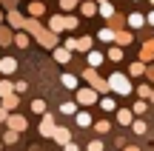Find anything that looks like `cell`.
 Returning <instances> with one entry per match:
<instances>
[{
	"label": "cell",
	"mask_w": 154,
	"mask_h": 151,
	"mask_svg": "<svg viewBox=\"0 0 154 151\" xmlns=\"http://www.w3.org/2000/svg\"><path fill=\"white\" fill-rule=\"evenodd\" d=\"M146 80H151V83H154V66L146 68Z\"/></svg>",
	"instance_id": "obj_43"
},
{
	"label": "cell",
	"mask_w": 154,
	"mask_h": 151,
	"mask_svg": "<svg viewBox=\"0 0 154 151\" xmlns=\"http://www.w3.org/2000/svg\"><path fill=\"white\" fill-rule=\"evenodd\" d=\"M140 60H143V63L154 60V37H151V40H146V43H143V49H140Z\"/></svg>",
	"instance_id": "obj_8"
},
{
	"label": "cell",
	"mask_w": 154,
	"mask_h": 151,
	"mask_svg": "<svg viewBox=\"0 0 154 151\" xmlns=\"http://www.w3.org/2000/svg\"><path fill=\"white\" fill-rule=\"evenodd\" d=\"M32 111L34 114H46V103L43 100H32Z\"/></svg>",
	"instance_id": "obj_34"
},
{
	"label": "cell",
	"mask_w": 154,
	"mask_h": 151,
	"mask_svg": "<svg viewBox=\"0 0 154 151\" xmlns=\"http://www.w3.org/2000/svg\"><path fill=\"white\" fill-rule=\"evenodd\" d=\"M77 3H80V0H60V9H63V11H72Z\"/></svg>",
	"instance_id": "obj_38"
},
{
	"label": "cell",
	"mask_w": 154,
	"mask_h": 151,
	"mask_svg": "<svg viewBox=\"0 0 154 151\" xmlns=\"http://www.w3.org/2000/svg\"><path fill=\"white\" fill-rule=\"evenodd\" d=\"M134 117H137L134 108H120V111H117V123H120V125H131Z\"/></svg>",
	"instance_id": "obj_7"
},
{
	"label": "cell",
	"mask_w": 154,
	"mask_h": 151,
	"mask_svg": "<svg viewBox=\"0 0 154 151\" xmlns=\"http://www.w3.org/2000/svg\"><path fill=\"white\" fill-rule=\"evenodd\" d=\"M0 23H3V11H0Z\"/></svg>",
	"instance_id": "obj_47"
},
{
	"label": "cell",
	"mask_w": 154,
	"mask_h": 151,
	"mask_svg": "<svg viewBox=\"0 0 154 151\" xmlns=\"http://www.w3.org/2000/svg\"><path fill=\"white\" fill-rule=\"evenodd\" d=\"M23 29H26V32H32V34H34V37H37V34H40V32H43V26H40V23H37V20H26V23H23Z\"/></svg>",
	"instance_id": "obj_21"
},
{
	"label": "cell",
	"mask_w": 154,
	"mask_h": 151,
	"mask_svg": "<svg viewBox=\"0 0 154 151\" xmlns=\"http://www.w3.org/2000/svg\"><path fill=\"white\" fill-rule=\"evenodd\" d=\"M151 103H154V91H151Z\"/></svg>",
	"instance_id": "obj_48"
},
{
	"label": "cell",
	"mask_w": 154,
	"mask_h": 151,
	"mask_svg": "<svg viewBox=\"0 0 154 151\" xmlns=\"http://www.w3.org/2000/svg\"><path fill=\"white\" fill-rule=\"evenodd\" d=\"M66 29H69V32H74V29H77V17H72V14L66 17Z\"/></svg>",
	"instance_id": "obj_40"
},
{
	"label": "cell",
	"mask_w": 154,
	"mask_h": 151,
	"mask_svg": "<svg viewBox=\"0 0 154 151\" xmlns=\"http://www.w3.org/2000/svg\"><path fill=\"white\" fill-rule=\"evenodd\" d=\"M6 120H9V108L0 106V123H6Z\"/></svg>",
	"instance_id": "obj_42"
},
{
	"label": "cell",
	"mask_w": 154,
	"mask_h": 151,
	"mask_svg": "<svg viewBox=\"0 0 154 151\" xmlns=\"http://www.w3.org/2000/svg\"><path fill=\"white\" fill-rule=\"evenodd\" d=\"M97 106H103V108H106V111H114V108H117V103H114V100H111V97H103V100H100V103H97Z\"/></svg>",
	"instance_id": "obj_33"
},
{
	"label": "cell",
	"mask_w": 154,
	"mask_h": 151,
	"mask_svg": "<svg viewBox=\"0 0 154 151\" xmlns=\"http://www.w3.org/2000/svg\"><path fill=\"white\" fill-rule=\"evenodd\" d=\"M83 80H88V86H91V89H97V91H109V89H111V83L100 77L94 66H88L86 71H83Z\"/></svg>",
	"instance_id": "obj_1"
},
{
	"label": "cell",
	"mask_w": 154,
	"mask_h": 151,
	"mask_svg": "<svg viewBox=\"0 0 154 151\" xmlns=\"http://www.w3.org/2000/svg\"><path fill=\"white\" fill-rule=\"evenodd\" d=\"M54 60L57 63H69V60H72V49H69V46H66V49H57V46H54Z\"/></svg>",
	"instance_id": "obj_13"
},
{
	"label": "cell",
	"mask_w": 154,
	"mask_h": 151,
	"mask_svg": "<svg viewBox=\"0 0 154 151\" xmlns=\"http://www.w3.org/2000/svg\"><path fill=\"white\" fill-rule=\"evenodd\" d=\"M3 106L9 108V111H14V108L20 106V97H17V94H9V97H3Z\"/></svg>",
	"instance_id": "obj_22"
},
{
	"label": "cell",
	"mask_w": 154,
	"mask_h": 151,
	"mask_svg": "<svg viewBox=\"0 0 154 151\" xmlns=\"http://www.w3.org/2000/svg\"><path fill=\"white\" fill-rule=\"evenodd\" d=\"M97 3H106V0H97Z\"/></svg>",
	"instance_id": "obj_49"
},
{
	"label": "cell",
	"mask_w": 154,
	"mask_h": 151,
	"mask_svg": "<svg viewBox=\"0 0 154 151\" xmlns=\"http://www.w3.org/2000/svg\"><path fill=\"white\" fill-rule=\"evenodd\" d=\"M9 94H14L11 91V83L9 80H0V97H9Z\"/></svg>",
	"instance_id": "obj_32"
},
{
	"label": "cell",
	"mask_w": 154,
	"mask_h": 151,
	"mask_svg": "<svg viewBox=\"0 0 154 151\" xmlns=\"http://www.w3.org/2000/svg\"><path fill=\"white\" fill-rule=\"evenodd\" d=\"M94 128H97L100 134H106V131L111 128V123H109V120H97V123H94Z\"/></svg>",
	"instance_id": "obj_35"
},
{
	"label": "cell",
	"mask_w": 154,
	"mask_h": 151,
	"mask_svg": "<svg viewBox=\"0 0 154 151\" xmlns=\"http://www.w3.org/2000/svg\"><path fill=\"white\" fill-rule=\"evenodd\" d=\"M109 60H114V63L123 60V46H120V43H114V46L109 49Z\"/></svg>",
	"instance_id": "obj_18"
},
{
	"label": "cell",
	"mask_w": 154,
	"mask_h": 151,
	"mask_svg": "<svg viewBox=\"0 0 154 151\" xmlns=\"http://www.w3.org/2000/svg\"><path fill=\"white\" fill-rule=\"evenodd\" d=\"M51 140H54L57 146H66V143H72V131H69V128H60V125H57V128H54V137H51Z\"/></svg>",
	"instance_id": "obj_6"
},
{
	"label": "cell",
	"mask_w": 154,
	"mask_h": 151,
	"mask_svg": "<svg viewBox=\"0 0 154 151\" xmlns=\"http://www.w3.org/2000/svg\"><path fill=\"white\" fill-rule=\"evenodd\" d=\"M86 148H88V151H103L106 146H103V140H91V143H88Z\"/></svg>",
	"instance_id": "obj_39"
},
{
	"label": "cell",
	"mask_w": 154,
	"mask_h": 151,
	"mask_svg": "<svg viewBox=\"0 0 154 151\" xmlns=\"http://www.w3.org/2000/svg\"><path fill=\"white\" fill-rule=\"evenodd\" d=\"M131 128H134V134H146V131H149V123H146V120H134Z\"/></svg>",
	"instance_id": "obj_25"
},
{
	"label": "cell",
	"mask_w": 154,
	"mask_h": 151,
	"mask_svg": "<svg viewBox=\"0 0 154 151\" xmlns=\"http://www.w3.org/2000/svg\"><path fill=\"white\" fill-rule=\"evenodd\" d=\"M131 108H134V114H137V117H143V114H146V111H149V103H146V97H140V100H137V103H134V106H131Z\"/></svg>",
	"instance_id": "obj_20"
},
{
	"label": "cell",
	"mask_w": 154,
	"mask_h": 151,
	"mask_svg": "<svg viewBox=\"0 0 154 151\" xmlns=\"http://www.w3.org/2000/svg\"><path fill=\"white\" fill-rule=\"evenodd\" d=\"M6 20H9V23H11L14 29H23V23H26V20H23L20 14H17V11H9V14H6Z\"/></svg>",
	"instance_id": "obj_23"
},
{
	"label": "cell",
	"mask_w": 154,
	"mask_h": 151,
	"mask_svg": "<svg viewBox=\"0 0 154 151\" xmlns=\"http://www.w3.org/2000/svg\"><path fill=\"white\" fill-rule=\"evenodd\" d=\"M146 20H149V17H143L140 11H131V14H128V26H131V29H140Z\"/></svg>",
	"instance_id": "obj_15"
},
{
	"label": "cell",
	"mask_w": 154,
	"mask_h": 151,
	"mask_svg": "<svg viewBox=\"0 0 154 151\" xmlns=\"http://www.w3.org/2000/svg\"><path fill=\"white\" fill-rule=\"evenodd\" d=\"M86 57H88V66H94V68L103 63V51H86Z\"/></svg>",
	"instance_id": "obj_19"
},
{
	"label": "cell",
	"mask_w": 154,
	"mask_h": 151,
	"mask_svg": "<svg viewBox=\"0 0 154 151\" xmlns=\"http://www.w3.org/2000/svg\"><path fill=\"white\" fill-rule=\"evenodd\" d=\"M6 125H9V128H14V131H26V128H29L26 117H20V114H9V120H6Z\"/></svg>",
	"instance_id": "obj_5"
},
{
	"label": "cell",
	"mask_w": 154,
	"mask_h": 151,
	"mask_svg": "<svg viewBox=\"0 0 154 151\" xmlns=\"http://www.w3.org/2000/svg\"><path fill=\"white\" fill-rule=\"evenodd\" d=\"M26 11H29V14H32V17H43V11H46V6L40 3V0H32V3L26 6Z\"/></svg>",
	"instance_id": "obj_11"
},
{
	"label": "cell",
	"mask_w": 154,
	"mask_h": 151,
	"mask_svg": "<svg viewBox=\"0 0 154 151\" xmlns=\"http://www.w3.org/2000/svg\"><path fill=\"white\" fill-rule=\"evenodd\" d=\"M149 3H151V6H154V0H149Z\"/></svg>",
	"instance_id": "obj_50"
},
{
	"label": "cell",
	"mask_w": 154,
	"mask_h": 151,
	"mask_svg": "<svg viewBox=\"0 0 154 151\" xmlns=\"http://www.w3.org/2000/svg\"><path fill=\"white\" fill-rule=\"evenodd\" d=\"M17 134H20V131L9 128V131H6V137H3V143H6V146H14V143H17Z\"/></svg>",
	"instance_id": "obj_29"
},
{
	"label": "cell",
	"mask_w": 154,
	"mask_h": 151,
	"mask_svg": "<svg viewBox=\"0 0 154 151\" xmlns=\"http://www.w3.org/2000/svg\"><path fill=\"white\" fill-rule=\"evenodd\" d=\"M60 111L63 114H77V106L74 103H60Z\"/></svg>",
	"instance_id": "obj_37"
},
{
	"label": "cell",
	"mask_w": 154,
	"mask_h": 151,
	"mask_svg": "<svg viewBox=\"0 0 154 151\" xmlns=\"http://www.w3.org/2000/svg\"><path fill=\"white\" fill-rule=\"evenodd\" d=\"M114 37H117V29H111V26H106V29L97 32V40H103V43H111Z\"/></svg>",
	"instance_id": "obj_12"
},
{
	"label": "cell",
	"mask_w": 154,
	"mask_h": 151,
	"mask_svg": "<svg viewBox=\"0 0 154 151\" xmlns=\"http://www.w3.org/2000/svg\"><path fill=\"white\" fill-rule=\"evenodd\" d=\"M131 40H134V34H131V32H126V29L120 32V29H117V37H114V43H120V46H128Z\"/></svg>",
	"instance_id": "obj_17"
},
{
	"label": "cell",
	"mask_w": 154,
	"mask_h": 151,
	"mask_svg": "<svg viewBox=\"0 0 154 151\" xmlns=\"http://www.w3.org/2000/svg\"><path fill=\"white\" fill-rule=\"evenodd\" d=\"M149 26H154V11H149Z\"/></svg>",
	"instance_id": "obj_45"
},
{
	"label": "cell",
	"mask_w": 154,
	"mask_h": 151,
	"mask_svg": "<svg viewBox=\"0 0 154 151\" xmlns=\"http://www.w3.org/2000/svg\"><path fill=\"white\" fill-rule=\"evenodd\" d=\"M49 29H51V32H57V34H60L63 32V29H66V17H51V20H49Z\"/></svg>",
	"instance_id": "obj_16"
},
{
	"label": "cell",
	"mask_w": 154,
	"mask_h": 151,
	"mask_svg": "<svg viewBox=\"0 0 154 151\" xmlns=\"http://www.w3.org/2000/svg\"><path fill=\"white\" fill-rule=\"evenodd\" d=\"M77 103H80V106H97V89H91V86H88V89H77Z\"/></svg>",
	"instance_id": "obj_3"
},
{
	"label": "cell",
	"mask_w": 154,
	"mask_h": 151,
	"mask_svg": "<svg viewBox=\"0 0 154 151\" xmlns=\"http://www.w3.org/2000/svg\"><path fill=\"white\" fill-rule=\"evenodd\" d=\"M77 125H80V128H86V125H94V123H91V117H88L86 111H77Z\"/></svg>",
	"instance_id": "obj_26"
},
{
	"label": "cell",
	"mask_w": 154,
	"mask_h": 151,
	"mask_svg": "<svg viewBox=\"0 0 154 151\" xmlns=\"http://www.w3.org/2000/svg\"><path fill=\"white\" fill-rule=\"evenodd\" d=\"M54 128H57V125H54V117L46 111L43 120H40V134H43V137H54Z\"/></svg>",
	"instance_id": "obj_4"
},
{
	"label": "cell",
	"mask_w": 154,
	"mask_h": 151,
	"mask_svg": "<svg viewBox=\"0 0 154 151\" xmlns=\"http://www.w3.org/2000/svg\"><path fill=\"white\" fill-rule=\"evenodd\" d=\"M63 86H66V89H77V77H74V74H63Z\"/></svg>",
	"instance_id": "obj_31"
},
{
	"label": "cell",
	"mask_w": 154,
	"mask_h": 151,
	"mask_svg": "<svg viewBox=\"0 0 154 151\" xmlns=\"http://www.w3.org/2000/svg\"><path fill=\"white\" fill-rule=\"evenodd\" d=\"M128 74H131V77H143V74H146V66H143V60H140V63H131Z\"/></svg>",
	"instance_id": "obj_24"
},
{
	"label": "cell",
	"mask_w": 154,
	"mask_h": 151,
	"mask_svg": "<svg viewBox=\"0 0 154 151\" xmlns=\"http://www.w3.org/2000/svg\"><path fill=\"white\" fill-rule=\"evenodd\" d=\"M109 20H111V29H120V26H123V17H117V14L109 17Z\"/></svg>",
	"instance_id": "obj_41"
},
{
	"label": "cell",
	"mask_w": 154,
	"mask_h": 151,
	"mask_svg": "<svg viewBox=\"0 0 154 151\" xmlns=\"http://www.w3.org/2000/svg\"><path fill=\"white\" fill-rule=\"evenodd\" d=\"M14 43L20 46V49H26V46H29V34L26 32H14Z\"/></svg>",
	"instance_id": "obj_27"
},
{
	"label": "cell",
	"mask_w": 154,
	"mask_h": 151,
	"mask_svg": "<svg viewBox=\"0 0 154 151\" xmlns=\"http://www.w3.org/2000/svg\"><path fill=\"white\" fill-rule=\"evenodd\" d=\"M0 71L3 74H14L17 71V60L14 57H3V60H0Z\"/></svg>",
	"instance_id": "obj_9"
},
{
	"label": "cell",
	"mask_w": 154,
	"mask_h": 151,
	"mask_svg": "<svg viewBox=\"0 0 154 151\" xmlns=\"http://www.w3.org/2000/svg\"><path fill=\"white\" fill-rule=\"evenodd\" d=\"M77 51H91V37H80L77 40Z\"/></svg>",
	"instance_id": "obj_30"
},
{
	"label": "cell",
	"mask_w": 154,
	"mask_h": 151,
	"mask_svg": "<svg viewBox=\"0 0 154 151\" xmlns=\"http://www.w3.org/2000/svg\"><path fill=\"white\" fill-rule=\"evenodd\" d=\"M80 11H83V17H94V14H100V3L94 0V3H80Z\"/></svg>",
	"instance_id": "obj_10"
},
{
	"label": "cell",
	"mask_w": 154,
	"mask_h": 151,
	"mask_svg": "<svg viewBox=\"0 0 154 151\" xmlns=\"http://www.w3.org/2000/svg\"><path fill=\"white\" fill-rule=\"evenodd\" d=\"M11 40H14V32H11V29H6L3 23H0V46H9Z\"/></svg>",
	"instance_id": "obj_14"
},
{
	"label": "cell",
	"mask_w": 154,
	"mask_h": 151,
	"mask_svg": "<svg viewBox=\"0 0 154 151\" xmlns=\"http://www.w3.org/2000/svg\"><path fill=\"white\" fill-rule=\"evenodd\" d=\"M100 14H103V17H114V6H111L109 0H106V3H100Z\"/></svg>",
	"instance_id": "obj_28"
},
{
	"label": "cell",
	"mask_w": 154,
	"mask_h": 151,
	"mask_svg": "<svg viewBox=\"0 0 154 151\" xmlns=\"http://www.w3.org/2000/svg\"><path fill=\"white\" fill-rule=\"evenodd\" d=\"M137 94H140V97H146V100H151V89H149V83L137 86Z\"/></svg>",
	"instance_id": "obj_36"
},
{
	"label": "cell",
	"mask_w": 154,
	"mask_h": 151,
	"mask_svg": "<svg viewBox=\"0 0 154 151\" xmlns=\"http://www.w3.org/2000/svg\"><path fill=\"white\" fill-rule=\"evenodd\" d=\"M123 151H140L137 146H126V148H123Z\"/></svg>",
	"instance_id": "obj_46"
},
{
	"label": "cell",
	"mask_w": 154,
	"mask_h": 151,
	"mask_svg": "<svg viewBox=\"0 0 154 151\" xmlns=\"http://www.w3.org/2000/svg\"><path fill=\"white\" fill-rule=\"evenodd\" d=\"M63 148H66V151H80V146H77V143H66Z\"/></svg>",
	"instance_id": "obj_44"
},
{
	"label": "cell",
	"mask_w": 154,
	"mask_h": 151,
	"mask_svg": "<svg viewBox=\"0 0 154 151\" xmlns=\"http://www.w3.org/2000/svg\"><path fill=\"white\" fill-rule=\"evenodd\" d=\"M109 83H111V91H117V94H123V97H126V94H131V83H128V77H126V74L114 71V74L109 77Z\"/></svg>",
	"instance_id": "obj_2"
}]
</instances>
